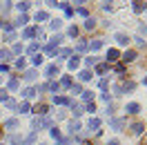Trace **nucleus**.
<instances>
[{
  "label": "nucleus",
  "instance_id": "nucleus-1",
  "mask_svg": "<svg viewBox=\"0 0 147 145\" xmlns=\"http://www.w3.org/2000/svg\"><path fill=\"white\" fill-rule=\"evenodd\" d=\"M60 40H63V36H54V38H51V43H47V45H45V54L54 56L56 54V47L60 45Z\"/></svg>",
  "mask_w": 147,
  "mask_h": 145
},
{
  "label": "nucleus",
  "instance_id": "nucleus-2",
  "mask_svg": "<svg viewBox=\"0 0 147 145\" xmlns=\"http://www.w3.org/2000/svg\"><path fill=\"white\" fill-rule=\"evenodd\" d=\"M134 87H136V83L127 81V83H123V85H116V87H114V91H116V94H123V91H131Z\"/></svg>",
  "mask_w": 147,
  "mask_h": 145
},
{
  "label": "nucleus",
  "instance_id": "nucleus-3",
  "mask_svg": "<svg viewBox=\"0 0 147 145\" xmlns=\"http://www.w3.org/2000/svg\"><path fill=\"white\" fill-rule=\"evenodd\" d=\"M51 125V118H47V116H42V118H36V121H34V129H42V127H49Z\"/></svg>",
  "mask_w": 147,
  "mask_h": 145
},
{
  "label": "nucleus",
  "instance_id": "nucleus-4",
  "mask_svg": "<svg viewBox=\"0 0 147 145\" xmlns=\"http://www.w3.org/2000/svg\"><path fill=\"white\" fill-rule=\"evenodd\" d=\"M58 74H60L58 65H47V67H45V76H47V78H54V76H58Z\"/></svg>",
  "mask_w": 147,
  "mask_h": 145
},
{
  "label": "nucleus",
  "instance_id": "nucleus-5",
  "mask_svg": "<svg viewBox=\"0 0 147 145\" xmlns=\"http://www.w3.org/2000/svg\"><path fill=\"white\" fill-rule=\"evenodd\" d=\"M118 58H120L118 49H109V51H107V63H116Z\"/></svg>",
  "mask_w": 147,
  "mask_h": 145
},
{
  "label": "nucleus",
  "instance_id": "nucleus-6",
  "mask_svg": "<svg viewBox=\"0 0 147 145\" xmlns=\"http://www.w3.org/2000/svg\"><path fill=\"white\" fill-rule=\"evenodd\" d=\"M27 22H29V16H27V14H20V18L13 22V27H25Z\"/></svg>",
  "mask_w": 147,
  "mask_h": 145
},
{
  "label": "nucleus",
  "instance_id": "nucleus-7",
  "mask_svg": "<svg viewBox=\"0 0 147 145\" xmlns=\"http://www.w3.org/2000/svg\"><path fill=\"white\" fill-rule=\"evenodd\" d=\"M116 43H118V45H129V36L127 34H116Z\"/></svg>",
  "mask_w": 147,
  "mask_h": 145
},
{
  "label": "nucleus",
  "instance_id": "nucleus-8",
  "mask_svg": "<svg viewBox=\"0 0 147 145\" xmlns=\"http://www.w3.org/2000/svg\"><path fill=\"white\" fill-rule=\"evenodd\" d=\"M111 127H114L116 132H120V129L125 127V121H123V118H114V121H111Z\"/></svg>",
  "mask_w": 147,
  "mask_h": 145
},
{
  "label": "nucleus",
  "instance_id": "nucleus-9",
  "mask_svg": "<svg viewBox=\"0 0 147 145\" xmlns=\"http://www.w3.org/2000/svg\"><path fill=\"white\" fill-rule=\"evenodd\" d=\"M36 76H38V72L36 69H27V72H25V76H22V78H25V81H36Z\"/></svg>",
  "mask_w": 147,
  "mask_h": 145
},
{
  "label": "nucleus",
  "instance_id": "nucleus-10",
  "mask_svg": "<svg viewBox=\"0 0 147 145\" xmlns=\"http://www.w3.org/2000/svg\"><path fill=\"white\" fill-rule=\"evenodd\" d=\"M54 103L56 105H71V100L67 98V96H54Z\"/></svg>",
  "mask_w": 147,
  "mask_h": 145
},
{
  "label": "nucleus",
  "instance_id": "nucleus-11",
  "mask_svg": "<svg viewBox=\"0 0 147 145\" xmlns=\"http://www.w3.org/2000/svg\"><path fill=\"white\" fill-rule=\"evenodd\" d=\"M123 60H125V63L136 60V51H131V49H129V51H125V54H123Z\"/></svg>",
  "mask_w": 147,
  "mask_h": 145
},
{
  "label": "nucleus",
  "instance_id": "nucleus-12",
  "mask_svg": "<svg viewBox=\"0 0 147 145\" xmlns=\"http://www.w3.org/2000/svg\"><path fill=\"white\" fill-rule=\"evenodd\" d=\"M140 112V105L138 103H129L127 105V114H138Z\"/></svg>",
  "mask_w": 147,
  "mask_h": 145
},
{
  "label": "nucleus",
  "instance_id": "nucleus-13",
  "mask_svg": "<svg viewBox=\"0 0 147 145\" xmlns=\"http://www.w3.org/2000/svg\"><path fill=\"white\" fill-rule=\"evenodd\" d=\"M36 29L38 27H27L25 31H22V38H34V36H36Z\"/></svg>",
  "mask_w": 147,
  "mask_h": 145
},
{
  "label": "nucleus",
  "instance_id": "nucleus-14",
  "mask_svg": "<svg viewBox=\"0 0 147 145\" xmlns=\"http://www.w3.org/2000/svg\"><path fill=\"white\" fill-rule=\"evenodd\" d=\"M131 5H134V11H136V14H140V11L145 9V2H143V0H134Z\"/></svg>",
  "mask_w": 147,
  "mask_h": 145
},
{
  "label": "nucleus",
  "instance_id": "nucleus-15",
  "mask_svg": "<svg viewBox=\"0 0 147 145\" xmlns=\"http://www.w3.org/2000/svg\"><path fill=\"white\" fill-rule=\"evenodd\" d=\"M9 9H11V2H9V0H0V11H2V14H7Z\"/></svg>",
  "mask_w": 147,
  "mask_h": 145
},
{
  "label": "nucleus",
  "instance_id": "nucleus-16",
  "mask_svg": "<svg viewBox=\"0 0 147 145\" xmlns=\"http://www.w3.org/2000/svg\"><path fill=\"white\" fill-rule=\"evenodd\" d=\"M71 112H74V116H80V114H83V105H78V103H71Z\"/></svg>",
  "mask_w": 147,
  "mask_h": 145
},
{
  "label": "nucleus",
  "instance_id": "nucleus-17",
  "mask_svg": "<svg viewBox=\"0 0 147 145\" xmlns=\"http://www.w3.org/2000/svg\"><path fill=\"white\" fill-rule=\"evenodd\" d=\"M0 58H2V65H5L11 58V51H9V49H0Z\"/></svg>",
  "mask_w": 147,
  "mask_h": 145
},
{
  "label": "nucleus",
  "instance_id": "nucleus-18",
  "mask_svg": "<svg viewBox=\"0 0 147 145\" xmlns=\"http://www.w3.org/2000/svg\"><path fill=\"white\" fill-rule=\"evenodd\" d=\"M58 85H60V89H63V87L67 89V87H71V78H69V76H63V81L58 83Z\"/></svg>",
  "mask_w": 147,
  "mask_h": 145
},
{
  "label": "nucleus",
  "instance_id": "nucleus-19",
  "mask_svg": "<svg viewBox=\"0 0 147 145\" xmlns=\"http://www.w3.org/2000/svg\"><path fill=\"white\" fill-rule=\"evenodd\" d=\"M34 96H36V89H34V87H27V89L22 91V98H34Z\"/></svg>",
  "mask_w": 147,
  "mask_h": 145
},
{
  "label": "nucleus",
  "instance_id": "nucleus-20",
  "mask_svg": "<svg viewBox=\"0 0 147 145\" xmlns=\"http://www.w3.org/2000/svg\"><path fill=\"white\" fill-rule=\"evenodd\" d=\"M98 127H100V118H89V129L98 132Z\"/></svg>",
  "mask_w": 147,
  "mask_h": 145
},
{
  "label": "nucleus",
  "instance_id": "nucleus-21",
  "mask_svg": "<svg viewBox=\"0 0 147 145\" xmlns=\"http://www.w3.org/2000/svg\"><path fill=\"white\" fill-rule=\"evenodd\" d=\"M78 67H80V60H78V56H74L71 60H69V69L74 72V69H78Z\"/></svg>",
  "mask_w": 147,
  "mask_h": 145
},
{
  "label": "nucleus",
  "instance_id": "nucleus-22",
  "mask_svg": "<svg viewBox=\"0 0 147 145\" xmlns=\"http://www.w3.org/2000/svg\"><path fill=\"white\" fill-rule=\"evenodd\" d=\"M143 129H145L143 123H134V125H131V132H134V134H143Z\"/></svg>",
  "mask_w": 147,
  "mask_h": 145
},
{
  "label": "nucleus",
  "instance_id": "nucleus-23",
  "mask_svg": "<svg viewBox=\"0 0 147 145\" xmlns=\"http://www.w3.org/2000/svg\"><path fill=\"white\" fill-rule=\"evenodd\" d=\"M49 27L54 29V31H56V29H60V27H63V20H60V18H54L51 22H49Z\"/></svg>",
  "mask_w": 147,
  "mask_h": 145
},
{
  "label": "nucleus",
  "instance_id": "nucleus-24",
  "mask_svg": "<svg viewBox=\"0 0 147 145\" xmlns=\"http://www.w3.org/2000/svg\"><path fill=\"white\" fill-rule=\"evenodd\" d=\"M34 112H36V114H40V116H45V114H47V105H42V103H40V105H36V107H34Z\"/></svg>",
  "mask_w": 147,
  "mask_h": 145
},
{
  "label": "nucleus",
  "instance_id": "nucleus-25",
  "mask_svg": "<svg viewBox=\"0 0 147 145\" xmlns=\"http://www.w3.org/2000/svg\"><path fill=\"white\" fill-rule=\"evenodd\" d=\"M34 18H36V22H38V20H49V14H47V11H36Z\"/></svg>",
  "mask_w": 147,
  "mask_h": 145
},
{
  "label": "nucleus",
  "instance_id": "nucleus-26",
  "mask_svg": "<svg viewBox=\"0 0 147 145\" xmlns=\"http://www.w3.org/2000/svg\"><path fill=\"white\" fill-rule=\"evenodd\" d=\"M78 78H80V81H92V72H87V69H85V72H80V74H78Z\"/></svg>",
  "mask_w": 147,
  "mask_h": 145
},
{
  "label": "nucleus",
  "instance_id": "nucleus-27",
  "mask_svg": "<svg viewBox=\"0 0 147 145\" xmlns=\"http://www.w3.org/2000/svg\"><path fill=\"white\" fill-rule=\"evenodd\" d=\"M78 129H80V123H78V121H71V123H69V132H71V134H76Z\"/></svg>",
  "mask_w": 147,
  "mask_h": 145
},
{
  "label": "nucleus",
  "instance_id": "nucleus-28",
  "mask_svg": "<svg viewBox=\"0 0 147 145\" xmlns=\"http://www.w3.org/2000/svg\"><path fill=\"white\" fill-rule=\"evenodd\" d=\"M107 69H109V65H107V63H100V65H96V74H105Z\"/></svg>",
  "mask_w": 147,
  "mask_h": 145
},
{
  "label": "nucleus",
  "instance_id": "nucleus-29",
  "mask_svg": "<svg viewBox=\"0 0 147 145\" xmlns=\"http://www.w3.org/2000/svg\"><path fill=\"white\" fill-rule=\"evenodd\" d=\"M27 51H29V54H34V56H36L38 51H40V45H36V43H31V45L27 47Z\"/></svg>",
  "mask_w": 147,
  "mask_h": 145
},
{
  "label": "nucleus",
  "instance_id": "nucleus-30",
  "mask_svg": "<svg viewBox=\"0 0 147 145\" xmlns=\"http://www.w3.org/2000/svg\"><path fill=\"white\" fill-rule=\"evenodd\" d=\"M16 109H18V112H22V114H25V112H29V109H31V105H29L27 100H25V103H20V105H18V107H16Z\"/></svg>",
  "mask_w": 147,
  "mask_h": 145
},
{
  "label": "nucleus",
  "instance_id": "nucleus-31",
  "mask_svg": "<svg viewBox=\"0 0 147 145\" xmlns=\"http://www.w3.org/2000/svg\"><path fill=\"white\" fill-rule=\"evenodd\" d=\"M0 27L5 29V31H11V29H13V22H2V16H0Z\"/></svg>",
  "mask_w": 147,
  "mask_h": 145
},
{
  "label": "nucleus",
  "instance_id": "nucleus-32",
  "mask_svg": "<svg viewBox=\"0 0 147 145\" xmlns=\"http://www.w3.org/2000/svg\"><path fill=\"white\" fill-rule=\"evenodd\" d=\"M87 49H89V45H87L85 40H80V43L76 45V51H87Z\"/></svg>",
  "mask_w": 147,
  "mask_h": 145
},
{
  "label": "nucleus",
  "instance_id": "nucleus-33",
  "mask_svg": "<svg viewBox=\"0 0 147 145\" xmlns=\"http://www.w3.org/2000/svg\"><path fill=\"white\" fill-rule=\"evenodd\" d=\"M71 54H74L71 49H60V51H58V58H69Z\"/></svg>",
  "mask_w": 147,
  "mask_h": 145
},
{
  "label": "nucleus",
  "instance_id": "nucleus-34",
  "mask_svg": "<svg viewBox=\"0 0 147 145\" xmlns=\"http://www.w3.org/2000/svg\"><path fill=\"white\" fill-rule=\"evenodd\" d=\"M5 127H7V129H13V127H18V121H16V118H9V121L5 123Z\"/></svg>",
  "mask_w": 147,
  "mask_h": 145
},
{
  "label": "nucleus",
  "instance_id": "nucleus-35",
  "mask_svg": "<svg viewBox=\"0 0 147 145\" xmlns=\"http://www.w3.org/2000/svg\"><path fill=\"white\" fill-rule=\"evenodd\" d=\"M100 47H102V40H94L92 45H89V49H92V51H98Z\"/></svg>",
  "mask_w": 147,
  "mask_h": 145
},
{
  "label": "nucleus",
  "instance_id": "nucleus-36",
  "mask_svg": "<svg viewBox=\"0 0 147 145\" xmlns=\"http://www.w3.org/2000/svg\"><path fill=\"white\" fill-rule=\"evenodd\" d=\"M96 63H98V58H94V56H89V58H85V65H87V67H94Z\"/></svg>",
  "mask_w": 147,
  "mask_h": 145
},
{
  "label": "nucleus",
  "instance_id": "nucleus-37",
  "mask_svg": "<svg viewBox=\"0 0 147 145\" xmlns=\"http://www.w3.org/2000/svg\"><path fill=\"white\" fill-rule=\"evenodd\" d=\"M18 85H20L18 78H11V81H9V89H11V91H16V89H18Z\"/></svg>",
  "mask_w": 147,
  "mask_h": 145
},
{
  "label": "nucleus",
  "instance_id": "nucleus-38",
  "mask_svg": "<svg viewBox=\"0 0 147 145\" xmlns=\"http://www.w3.org/2000/svg\"><path fill=\"white\" fill-rule=\"evenodd\" d=\"M31 63L36 65V67H40V65H42V56H40V54H36L34 58H31Z\"/></svg>",
  "mask_w": 147,
  "mask_h": 145
},
{
  "label": "nucleus",
  "instance_id": "nucleus-39",
  "mask_svg": "<svg viewBox=\"0 0 147 145\" xmlns=\"http://www.w3.org/2000/svg\"><path fill=\"white\" fill-rule=\"evenodd\" d=\"M96 27V20L94 18H87V22H85V29H94Z\"/></svg>",
  "mask_w": 147,
  "mask_h": 145
},
{
  "label": "nucleus",
  "instance_id": "nucleus-40",
  "mask_svg": "<svg viewBox=\"0 0 147 145\" xmlns=\"http://www.w3.org/2000/svg\"><path fill=\"white\" fill-rule=\"evenodd\" d=\"M67 34H69V36H71V38H76V36H78V27H76V25H71Z\"/></svg>",
  "mask_w": 147,
  "mask_h": 145
},
{
  "label": "nucleus",
  "instance_id": "nucleus-41",
  "mask_svg": "<svg viewBox=\"0 0 147 145\" xmlns=\"http://www.w3.org/2000/svg\"><path fill=\"white\" fill-rule=\"evenodd\" d=\"M102 11H111V0H102Z\"/></svg>",
  "mask_w": 147,
  "mask_h": 145
},
{
  "label": "nucleus",
  "instance_id": "nucleus-42",
  "mask_svg": "<svg viewBox=\"0 0 147 145\" xmlns=\"http://www.w3.org/2000/svg\"><path fill=\"white\" fill-rule=\"evenodd\" d=\"M0 100H5V103L9 100V94H7V89H0Z\"/></svg>",
  "mask_w": 147,
  "mask_h": 145
},
{
  "label": "nucleus",
  "instance_id": "nucleus-43",
  "mask_svg": "<svg viewBox=\"0 0 147 145\" xmlns=\"http://www.w3.org/2000/svg\"><path fill=\"white\" fill-rule=\"evenodd\" d=\"M18 9L22 11V14H25V11L29 9V2H27V0H25V2H20V5H18Z\"/></svg>",
  "mask_w": 147,
  "mask_h": 145
},
{
  "label": "nucleus",
  "instance_id": "nucleus-44",
  "mask_svg": "<svg viewBox=\"0 0 147 145\" xmlns=\"http://www.w3.org/2000/svg\"><path fill=\"white\" fill-rule=\"evenodd\" d=\"M71 94H83V87L80 85H71Z\"/></svg>",
  "mask_w": 147,
  "mask_h": 145
},
{
  "label": "nucleus",
  "instance_id": "nucleus-45",
  "mask_svg": "<svg viewBox=\"0 0 147 145\" xmlns=\"http://www.w3.org/2000/svg\"><path fill=\"white\" fill-rule=\"evenodd\" d=\"M51 136H54L56 141H60V132H58V127H51Z\"/></svg>",
  "mask_w": 147,
  "mask_h": 145
},
{
  "label": "nucleus",
  "instance_id": "nucleus-46",
  "mask_svg": "<svg viewBox=\"0 0 147 145\" xmlns=\"http://www.w3.org/2000/svg\"><path fill=\"white\" fill-rule=\"evenodd\" d=\"M13 54H22V45H20V43L13 45Z\"/></svg>",
  "mask_w": 147,
  "mask_h": 145
},
{
  "label": "nucleus",
  "instance_id": "nucleus-47",
  "mask_svg": "<svg viewBox=\"0 0 147 145\" xmlns=\"http://www.w3.org/2000/svg\"><path fill=\"white\" fill-rule=\"evenodd\" d=\"M16 67H18V69H25V58H18V60H16Z\"/></svg>",
  "mask_w": 147,
  "mask_h": 145
},
{
  "label": "nucleus",
  "instance_id": "nucleus-48",
  "mask_svg": "<svg viewBox=\"0 0 147 145\" xmlns=\"http://www.w3.org/2000/svg\"><path fill=\"white\" fill-rule=\"evenodd\" d=\"M34 138H36V132H34V134H29L27 138H25V143H27V145H31V143H34Z\"/></svg>",
  "mask_w": 147,
  "mask_h": 145
},
{
  "label": "nucleus",
  "instance_id": "nucleus-49",
  "mask_svg": "<svg viewBox=\"0 0 147 145\" xmlns=\"http://www.w3.org/2000/svg\"><path fill=\"white\" fill-rule=\"evenodd\" d=\"M7 107H9V109H16L18 105H16V100H13V98H9V100H7Z\"/></svg>",
  "mask_w": 147,
  "mask_h": 145
},
{
  "label": "nucleus",
  "instance_id": "nucleus-50",
  "mask_svg": "<svg viewBox=\"0 0 147 145\" xmlns=\"http://www.w3.org/2000/svg\"><path fill=\"white\" fill-rule=\"evenodd\" d=\"M83 98H85V100H92L94 94H92V91H83Z\"/></svg>",
  "mask_w": 147,
  "mask_h": 145
},
{
  "label": "nucleus",
  "instance_id": "nucleus-51",
  "mask_svg": "<svg viewBox=\"0 0 147 145\" xmlns=\"http://www.w3.org/2000/svg\"><path fill=\"white\" fill-rule=\"evenodd\" d=\"M78 14H80V16H85V18H87V16H89V11L85 9V7H80V9H78Z\"/></svg>",
  "mask_w": 147,
  "mask_h": 145
},
{
  "label": "nucleus",
  "instance_id": "nucleus-52",
  "mask_svg": "<svg viewBox=\"0 0 147 145\" xmlns=\"http://www.w3.org/2000/svg\"><path fill=\"white\" fill-rule=\"evenodd\" d=\"M116 74H125V65H116Z\"/></svg>",
  "mask_w": 147,
  "mask_h": 145
},
{
  "label": "nucleus",
  "instance_id": "nucleus-53",
  "mask_svg": "<svg viewBox=\"0 0 147 145\" xmlns=\"http://www.w3.org/2000/svg\"><path fill=\"white\" fill-rule=\"evenodd\" d=\"M87 112H96V105H94V100H92V103H87Z\"/></svg>",
  "mask_w": 147,
  "mask_h": 145
},
{
  "label": "nucleus",
  "instance_id": "nucleus-54",
  "mask_svg": "<svg viewBox=\"0 0 147 145\" xmlns=\"http://www.w3.org/2000/svg\"><path fill=\"white\" fill-rule=\"evenodd\" d=\"M136 45H138V47H143V45H145V40H143V36H138V38H136Z\"/></svg>",
  "mask_w": 147,
  "mask_h": 145
},
{
  "label": "nucleus",
  "instance_id": "nucleus-55",
  "mask_svg": "<svg viewBox=\"0 0 147 145\" xmlns=\"http://www.w3.org/2000/svg\"><path fill=\"white\" fill-rule=\"evenodd\" d=\"M47 7H58V2L56 0H47Z\"/></svg>",
  "mask_w": 147,
  "mask_h": 145
},
{
  "label": "nucleus",
  "instance_id": "nucleus-56",
  "mask_svg": "<svg viewBox=\"0 0 147 145\" xmlns=\"http://www.w3.org/2000/svg\"><path fill=\"white\" fill-rule=\"evenodd\" d=\"M107 145H118V141H109V143H107Z\"/></svg>",
  "mask_w": 147,
  "mask_h": 145
},
{
  "label": "nucleus",
  "instance_id": "nucleus-57",
  "mask_svg": "<svg viewBox=\"0 0 147 145\" xmlns=\"http://www.w3.org/2000/svg\"><path fill=\"white\" fill-rule=\"evenodd\" d=\"M140 145H147V136H145V138H143V141H140Z\"/></svg>",
  "mask_w": 147,
  "mask_h": 145
},
{
  "label": "nucleus",
  "instance_id": "nucleus-58",
  "mask_svg": "<svg viewBox=\"0 0 147 145\" xmlns=\"http://www.w3.org/2000/svg\"><path fill=\"white\" fill-rule=\"evenodd\" d=\"M74 2H76V5H83V2H85V0H74Z\"/></svg>",
  "mask_w": 147,
  "mask_h": 145
},
{
  "label": "nucleus",
  "instance_id": "nucleus-59",
  "mask_svg": "<svg viewBox=\"0 0 147 145\" xmlns=\"http://www.w3.org/2000/svg\"><path fill=\"white\" fill-rule=\"evenodd\" d=\"M0 138H2V125H0Z\"/></svg>",
  "mask_w": 147,
  "mask_h": 145
},
{
  "label": "nucleus",
  "instance_id": "nucleus-60",
  "mask_svg": "<svg viewBox=\"0 0 147 145\" xmlns=\"http://www.w3.org/2000/svg\"><path fill=\"white\" fill-rule=\"evenodd\" d=\"M143 85H147V78H143Z\"/></svg>",
  "mask_w": 147,
  "mask_h": 145
}]
</instances>
